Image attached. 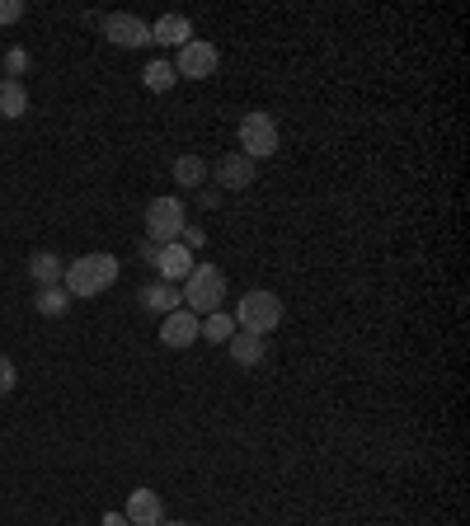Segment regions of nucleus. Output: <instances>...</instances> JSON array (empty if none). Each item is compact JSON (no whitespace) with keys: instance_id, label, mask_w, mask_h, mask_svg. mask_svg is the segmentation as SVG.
I'll use <instances>...</instances> for the list:
<instances>
[{"instance_id":"f257e3e1","label":"nucleus","mask_w":470,"mask_h":526,"mask_svg":"<svg viewBox=\"0 0 470 526\" xmlns=\"http://www.w3.org/2000/svg\"><path fill=\"white\" fill-rule=\"evenodd\" d=\"M113 282H118V259L113 254H80L76 263H66L62 287L71 296H99Z\"/></svg>"},{"instance_id":"f03ea898","label":"nucleus","mask_w":470,"mask_h":526,"mask_svg":"<svg viewBox=\"0 0 470 526\" xmlns=\"http://www.w3.org/2000/svg\"><path fill=\"white\" fill-rule=\"evenodd\" d=\"M179 296H184V310H193L203 320V315L221 310V301H226V273L217 263H193V273L184 278V292Z\"/></svg>"},{"instance_id":"7ed1b4c3","label":"nucleus","mask_w":470,"mask_h":526,"mask_svg":"<svg viewBox=\"0 0 470 526\" xmlns=\"http://www.w3.org/2000/svg\"><path fill=\"white\" fill-rule=\"evenodd\" d=\"M282 325V301L278 292H264V287H250V292L240 296V306H235V329H245V334H273Z\"/></svg>"},{"instance_id":"20e7f679","label":"nucleus","mask_w":470,"mask_h":526,"mask_svg":"<svg viewBox=\"0 0 470 526\" xmlns=\"http://www.w3.org/2000/svg\"><path fill=\"white\" fill-rule=\"evenodd\" d=\"M184 198H174V193H165V198H151L146 202V240L151 245H174L179 235H184Z\"/></svg>"},{"instance_id":"39448f33","label":"nucleus","mask_w":470,"mask_h":526,"mask_svg":"<svg viewBox=\"0 0 470 526\" xmlns=\"http://www.w3.org/2000/svg\"><path fill=\"white\" fill-rule=\"evenodd\" d=\"M273 151H278V123H273V113H245L240 118V155L264 160Z\"/></svg>"},{"instance_id":"423d86ee","label":"nucleus","mask_w":470,"mask_h":526,"mask_svg":"<svg viewBox=\"0 0 470 526\" xmlns=\"http://www.w3.org/2000/svg\"><path fill=\"white\" fill-rule=\"evenodd\" d=\"M217 66H221L217 43H207V38H193V43L179 47L174 76H184V80H207V76H217Z\"/></svg>"},{"instance_id":"0eeeda50","label":"nucleus","mask_w":470,"mask_h":526,"mask_svg":"<svg viewBox=\"0 0 470 526\" xmlns=\"http://www.w3.org/2000/svg\"><path fill=\"white\" fill-rule=\"evenodd\" d=\"M104 38L113 47H141L151 43V24L141 15H104Z\"/></svg>"},{"instance_id":"6e6552de","label":"nucleus","mask_w":470,"mask_h":526,"mask_svg":"<svg viewBox=\"0 0 470 526\" xmlns=\"http://www.w3.org/2000/svg\"><path fill=\"white\" fill-rule=\"evenodd\" d=\"M193 263H198V259H193V249H184L179 240H174V245L156 249V263H151V268L160 273V282H174V287H179V282L193 273Z\"/></svg>"},{"instance_id":"1a4fd4ad","label":"nucleus","mask_w":470,"mask_h":526,"mask_svg":"<svg viewBox=\"0 0 470 526\" xmlns=\"http://www.w3.org/2000/svg\"><path fill=\"white\" fill-rule=\"evenodd\" d=\"M198 329H203V320H198L193 310H170L165 325H160V343H165V348H193V343H198Z\"/></svg>"},{"instance_id":"9d476101","label":"nucleus","mask_w":470,"mask_h":526,"mask_svg":"<svg viewBox=\"0 0 470 526\" xmlns=\"http://www.w3.org/2000/svg\"><path fill=\"white\" fill-rule=\"evenodd\" d=\"M123 517H127V526H160L165 522V498L156 489H132Z\"/></svg>"},{"instance_id":"9b49d317","label":"nucleus","mask_w":470,"mask_h":526,"mask_svg":"<svg viewBox=\"0 0 470 526\" xmlns=\"http://www.w3.org/2000/svg\"><path fill=\"white\" fill-rule=\"evenodd\" d=\"M217 184L231 188V193H240V188H254V160H250V155H240V151L221 155V160H217Z\"/></svg>"},{"instance_id":"f8f14e48","label":"nucleus","mask_w":470,"mask_h":526,"mask_svg":"<svg viewBox=\"0 0 470 526\" xmlns=\"http://www.w3.org/2000/svg\"><path fill=\"white\" fill-rule=\"evenodd\" d=\"M226 348H231L235 367H259V362L268 357V343L259 339V334H245V329H235L231 339H226Z\"/></svg>"},{"instance_id":"ddd939ff","label":"nucleus","mask_w":470,"mask_h":526,"mask_svg":"<svg viewBox=\"0 0 470 526\" xmlns=\"http://www.w3.org/2000/svg\"><path fill=\"white\" fill-rule=\"evenodd\" d=\"M29 278L38 282V287H57V282L66 278V259L52 254V249H38V254H29Z\"/></svg>"},{"instance_id":"4468645a","label":"nucleus","mask_w":470,"mask_h":526,"mask_svg":"<svg viewBox=\"0 0 470 526\" xmlns=\"http://www.w3.org/2000/svg\"><path fill=\"white\" fill-rule=\"evenodd\" d=\"M151 43H165V47L193 43V24H188V15H160L156 24H151Z\"/></svg>"},{"instance_id":"2eb2a0df","label":"nucleus","mask_w":470,"mask_h":526,"mask_svg":"<svg viewBox=\"0 0 470 526\" xmlns=\"http://www.w3.org/2000/svg\"><path fill=\"white\" fill-rule=\"evenodd\" d=\"M179 287L174 282H151V287H141V310H151V315H170V310H179Z\"/></svg>"},{"instance_id":"dca6fc26","label":"nucleus","mask_w":470,"mask_h":526,"mask_svg":"<svg viewBox=\"0 0 470 526\" xmlns=\"http://www.w3.org/2000/svg\"><path fill=\"white\" fill-rule=\"evenodd\" d=\"M24 113H29L24 80H0V118H24Z\"/></svg>"},{"instance_id":"f3484780","label":"nucleus","mask_w":470,"mask_h":526,"mask_svg":"<svg viewBox=\"0 0 470 526\" xmlns=\"http://www.w3.org/2000/svg\"><path fill=\"white\" fill-rule=\"evenodd\" d=\"M203 179H207L203 155H179V160H174V184L179 188H203Z\"/></svg>"},{"instance_id":"a211bd4d","label":"nucleus","mask_w":470,"mask_h":526,"mask_svg":"<svg viewBox=\"0 0 470 526\" xmlns=\"http://www.w3.org/2000/svg\"><path fill=\"white\" fill-rule=\"evenodd\" d=\"M33 306H38V315H47V320H62L66 306H71V292H66L62 282H57V287H38V301H33Z\"/></svg>"},{"instance_id":"6ab92c4d","label":"nucleus","mask_w":470,"mask_h":526,"mask_svg":"<svg viewBox=\"0 0 470 526\" xmlns=\"http://www.w3.org/2000/svg\"><path fill=\"white\" fill-rule=\"evenodd\" d=\"M174 80H179L174 76V62H151L146 71H141V85H146L151 94H170Z\"/></svg>"},{"instance_id":"aec40b11","label":"nucleus","mask_w":470,"mask_h":526,"mask_svg":"<svg viewBox=\"0 0 470 526\" xmlns=\"http://www.w3.org/2000/svg\"><path fill=\"white\" fill-rule=\"evenodd\" d=\"M231 334H235V315H226V310H212V315H203V329H198V339L226 343Z\"/></svg>"},{"instance_id":"412c9836","label":"nucleus","mask_w":470,"mask_h":526,"mask_svg":"<svg viewBox=\"0 0 470 526\" xmlns=\"http://www.w3.org/2000/svg\"><path fill=\"white\" fill-rule=\"evenodd\" d=\"M24 71H29V52H24V47H10V52H5V80H19Z\"/></svg>"},{"instance_id":"4be33fe9","label":"nucleus","mask_w":470,"mask_h":526,"mask_svg":"<svg viewBox=\"0 0 470 526\" xmlns=\"http://www.w3.org/2000/svg\"><path fill=\"white\" fill-rule=\"evenodd\" d=\"M15 381H19L15 362H10V357L0 353V400H5V395H10V390H15Z\"/></svg>"},{"instance_id":"5701e85b","label":"nucleus","mask_w":470,"mask_h":526,"mask_svg":"<svg viewBox=\"0 0 470 526\" xmlns=\"http://www.w3.org/2000/svg\"><path fill=\"white\" fill-rule=\"evenodd\" d=\"M24 19V0H0V24H19Z\"/></svg>"},{"instance_id":"b1692460","label":"nucleus","mask_w":470,"mask_h":526,"mask_svg":"<svg viewBox=\"0 0 470 526\" xmlns=\"http://www.w3.org/2000/svg\"><path fill=\"white\" fill-rule=\"evenodd\" d=\"M203 240H207V235L198 231V226H184V235H179V245H184V249H203Z\"/></svg>"},{"instance_id":"393cba45","label":"nucleus","mask_w":470,"mask_h":526,"mask_svg":"<svg viewBox=\"0 0 470 526\" xmlns=\"http://www.w3.org/2000/svg\"><path fill=\"white\" fill-rule=\"evenodd\" d=\"M156 249H160V245H151V240H141V245H137V254H141L146 263H156Z\"/></svg>"},{"instance_id":"a878e982","label":"nucleus","mask_w":470,"mask_h":526,"mask_svg":"<svg viewBox=\"0 0 470 526\" xmlns=\"http://www.w3.org/2000/svg\"><path fill=\"white\" fill-rule=\"evenodd\" d=\"M104 526H127L123 512H104Z\"/></svg>"},{"instance_id":"bb28decb","label":"nucleus","mask_w":470,"mask_h":526,"mask_svg":"<svg viewBox=\"0 0 470 526\" xmlns=\"http://www.w3.org/2000/svg\"><path fill=\"white\" fill-rule=\"evenodd\" d=\"M160 526H188V522H160Z\"/></svg>"}]
</instances>
